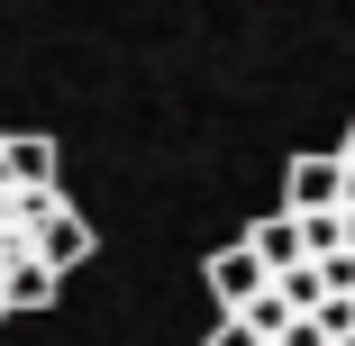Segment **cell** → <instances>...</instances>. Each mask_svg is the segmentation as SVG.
<instances>
[{
	"mask_svg": "<svg viewBox=\"0 0 355 346\" xmlns=\"http://www.w3.org/2000/svg\"><path fill=\"white\" fill-rule=\"evenodd\" d=\"M46 210H55V191H19L10 173H0V301H10V283L37 264V228H46ZM10 319V310H0Z\"/></svg>",
	"mask_w": 355,
	"mask_h": 346,
	"instance_id": "obj_1",
	"label": "cell"
},
{
	"mask_svg": "<svg viewBox=\"0 0 355 346\" xmlns=\"http://www.w3.org/2000/svg\"><path fill=\"white\" fill-rule=\"evenodd\" d=\"M200 283H209V319H246V310H255V292L273 283V273H264V264L246 255V237H237V246H209Z\"/></svg>",
	"mask_w": 355,
	"mask_h": 346,
	"instance_id": "obj_2",
	"label": "cell"
},
{
	"mask_svg": "<svg viewBox=\"0 0 355 346\" xmlns=\"http://www.w3.org/2000/svg\"><path fill=\"white\" fill-rule=\"evenodd\" d=\"M92 246H101V237H92V219L73 210V191H55V210H46V228H37V264L64 283V273L92 264Z\"/></svg>",
	"mask_w": 355,
	"mask_h": 346,
	"instance_id": "obj_3",
	"label": "cell"
},
{
	"mask_svg": "<svg viewBox=\"0 0 355 346\" xmlns=\"http://www.w3.org/2000/svg\"><path fill=\"white\" fill-rule=\"evenodd\" d=\"M337 182H346L337 146H328V155H292V164H282V210H292V219H319V210H337Z\"/></svg>",
	"mask_w": 355,
	"mask_h": 346,
	"instance_id": "obj_4",
	"label": "cell"
},
{
	"mask_svg": "<svg viewBox=\"0 0 355 346\" xmlns=\"http://www.w3.org/2000/svg\"><path fill=\"white\" fill-rule=\"evenodd\" d=\"M0 173H10L19 191H64V155H55V137H0Z\"/></svg>",
	"mask_w": 355,
	"mask_h": 346,
	"instance_id": "obj_5",
	"label": "cell"
},
{
	"mask_svg": "<svg viewBox=\"0 0 355 346\" xmlns=\"http://www.w3.org/2000/svg\"><path fill=\"white\" fill-rule=\"evenodd\" d=\"M246 255H255L264 273H292V264H310V255H301V219H292V210L255 219V228H246Z\"/></svg>",
	"mask_w": 355,
	"mask_h": 346,
	"instance_id": "obj_6",
	"label": "cell"
},
{
	"mask_svg": "<svg viewBox=\"0 0 355 346\" xmlns=\"http://www.w3.org/2000/svg\"><path fill=\"white\" fill-rule=\"evenodd\" d=\"M301 255H310V264H328V255H346V219H337V210H319V219H301Z\"/></svg>",
	"mask_w": 355,
	"mask_h": 346,
	"instance_id": "obj_7",
	"label": "cell"
},
{
	"mask_svg": "<svg viewBox=\"0 0 355 346\" xmlns=\"http://www.w3.org/2000/svg\"><path fill=\"white\" fill-rule=\"evenodd\" d=\"M310 319H319V337H328V346H337V337H355V301H319Z\"/></svg>",
	"mask_w": 355,
	"mask_h": 346,
	"instance_id": "obj_8",
	"label": "cell"
},
{
	"mask_svg": "<svg viewBox=\"0 0 355 346\" xmlns=\"http://www.w3.org/2000/svg\"><path fill=\"white\" fill-rule=\"evenodd\" d=\"M200 346H264V337H255L246 319H209V337H200Z\"/></svg>",
	"mask_w": 355,
	"mask_h": 346,
	"instance_id": "obj_9",
	"label": "cell"
},
{
	"mask_svg": "<svg viewBox=\"0 0 355 346\" xmlns=\"http://www.w3.org/2000/svg\"><path fill=\"white\" fill-rule=\"evenodd\" d=\"M337 164H355V119H346V146H337Z\"/></svg>",
	"mask_w": 355,
	"mask_h": 346,
	"instance_id": "obj_10",
	"label": "cell"
},
{
	"mask_svg": "<svg viewBox=\"0 0 355 346\" xmlns=\"http://www.w3.org/2000/svg\"><path fill=\"white\" fill-rule=\"evenodd\" d=\"M337 219H346V255H355V210H337Z\"/></svg>",
	"mask_w": 355,
	"mask_h": 346,
	"instance_id": "obj_11",
	"label": "cell"
}]
</instances>
